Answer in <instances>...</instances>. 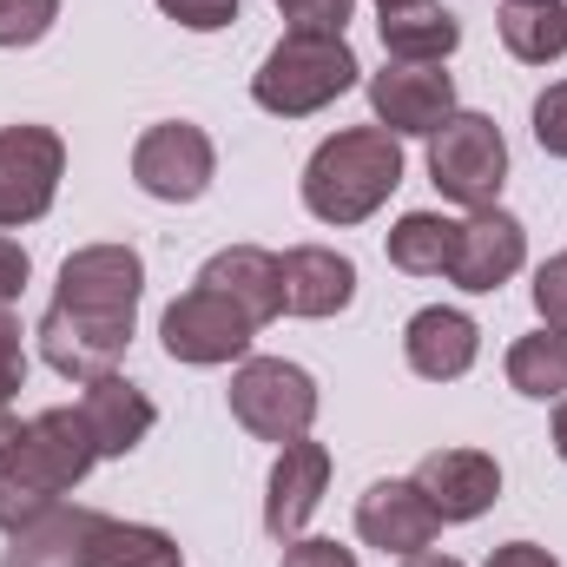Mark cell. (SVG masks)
Wrapping results in <instances>:
<instances>
[{"instance_id":"1","label":"cell","mask_w":567,"mask_h":567,"mask_svg":"<svg viewBox=\"0 0 567 567\" xmlns=\"http://www.w3.org/2000/svg\"><path fill=\"white\" fill-rule=\"evenodd\" d=\"M93 462H100V449H93V429L80 416V403L13 423V435L0 442V528L13 535L20 522L60 508L93 475Z\"/></svg>"},{"instance_id":"2","label":"cell","mask_w":567,"mask_h":567,"mask_svg":"<svg viewBox=\"0 0 567 567\" xmlns=\"http://www.w3.org/2000/svg\"><path fill=\"white\" fill-rule=\"evenodd\" d=\"M403 185V140L383 126H350L310 152L303 165V212L317 225H363L390 205V192Z\"/></svg>"},{"instance_id":"3","label":"cell","mask_w":567,"mask_h":567,"mask_svg":"<svg viewBox=\"0 0 567 567\" xmlns=\"http://www.w3.org/2000/svg\"><path fill=\"white\" fill-rule=\"evenodd\" d=\"M357 53L343 33H284L265 53V66L251 73V100L278 120H310L330 100H343L357 86Z\"/></svg>"},{"instance_id":"4","label":"cell","mask_w":567,"mask_h":567,"mask_svg":"<svg viewBox=\"0 0 567 567\" xmlns=\"http://www.w3.org/2000/svg\"><path fill=\"white\" fill-rule=\"evenodd\" d=\"M429 185L468 212L495 205L508 185V140L488 113H449L429 133Z\"/></svg>"},{"instance_id":"5","label":"cell","mask_w":567,"mask_h":567,"mask_svg":"<svg viewBox=\"0 0 567 567\" xmlns=\"http://www.w3.org/2000/svg\"><path fill=\"white\" fill-rule=\"evenodd\" d=\"M231 416L251 429L258 442H297L317 423V383L303 363H284V357H245L231 370Z\"/></svg>"},{"instance_id":"6","label":"cell","mask_w":567,"mask_h":567,"mask_svg":"<svg viewBox=\"0 0 567 567\" xmlns=\"http://www.w3.org/2000/svg\"><path fill=\"white\" fill-rule=\"evenodd\" d=\"M158 337H165V357H172V363L212 370V363H245V357H251V337H258V323H251V317H245L231 297H218V290L192 284V290H185V297L165 310Z\"/></svg>"},{"instance_id":"7","label":"cell","mask_w":567,"mask_h":567,"mask_svg":"<svg viewBox=\"0 0 567 567\" xmlns=\"http://www.w3.org/2000/svg\"><path fill=\"white\" fill-rule=\"evenodd\" d=\"M133 178H140L145 198H158V205H192V198H205L212 178H218L212 133L192 126V120H165V126L140 133V145H133Z\"/></svg>"},{"instance_id":"8","label":"cell","mask_w":567,"mask_h":567,"mask_svg":"<svg viewBox=\"0 0 567 567\" xmlns=\"http://www.w3.org/2000/svg\"><path fill=\"white\" fill-rule=\"evenodd\" d=\"M66 172V145L53 126H0V231L53 212Z\"/></svg>"},{"instance_id":"9","label":"cell","mask_w":567,"mask_h":567,"mask_svg":"<svg viewBox=\"0 0 567 567\" xmlns=\"http://www.w3.org/2000/svg\"><path fill=\"white\" fill-rule=\"evenodd\" d=\"M40 357L73 377V383H93V377H113L126 343H133V317H93V310H73V303H47L40 317Z\"/></svg>"},{"instance_id":"10","label":"cell","mask_w":567,"mask_h":567,"mask_svg":"<svg viewBox=\"0 0 567 567\" xmlns=\"http://www.w3.org/2000/svg\"><path fill=\"white\" fill-rule=\"evenodd\" d=\"M370 113L396 140H429L455 113V80L423 60H390L383 73H370Z\"/></svg>"},{"instance_id":"11","label":"cell","mask_w":567,"mask_h":567,"mask_svg":"<svg viewBox=\"0 0 567 567\" xmlns=\"http://www.w3.org/2000/svg\"><path fill=\"white\" fill-rule=\"evenodd\" d=\"M140 297H145V258L133 245H86L60 265V290L53 303L93 310V317H133L140 323Z\"/></svg>"},{"instance_id":"12","label":"cell","mask_w":567,"mask_h":567,"mask_svg":"<svg viewBox=\"0 0 567 567\" xmlns=\"http://www.w3.org/2000/svg\"><path fill=\"white\" fill-rule=\"evenodd\" d=\"M522 265H528V231H522L515 212L482 205V212L462 218V231H455V265H449V284H455V290L488 297V290H502V284L515 278Z\"/></svg>"},{"instance_id":"13","label":"cell","mask_w":567,"mask_h":567,"mask_svg":"<svg viewBox=\"0 0 567 567\" xmlns=\"http://www.w3.org/2000/svg\"><path fill=\"white\" fill-rule=\"evenodd\" d=\"M357 535H363V548L403 561V555H423L442 535V515L429 508V495L416 482H370L363 502H357Z\"/></svg>"},{"instance_id":"14","label":"cell","mask_w":567,"mask_h":567,"mask_svg":"<svg viewBox=\"0 0 567 567\" xmlns=\"http://www.w3.org/2000/svg\"><path fill=\"white\" fill-rule=\"evenodd\" d=\"M410 482L429 495V508H435L442 522H475V515H488L495 495H502V468H495V455H482V449H429Z\"/></svg>"},{"instance_id":"15","label":"cell","mask_w":567,"mask_h":567,"mask_svg":"<svg viewBox=\"0 0 567 567\" xmlns=\"http://www.w3.org/2000/svg\"><path fill=\"white\" fill-rule=\"evenodd\" d=\"M323 488H330V449L310 442V435L284 442L278 462H271V488H265V535H271V542L303 535V522L317 515Z\"/></svg>"},{"instance_id":"16","label":"cell","mask_w":567,"mask_h":567,"mask_svg":"<svg viewBox=\"0 0 567 567\" xmlns=\"http://www.w3.org/2000/svg\"><path fill=\"white\" fill-rule=\"evenodd\" d=\"M403 357H410V370H416L423 383H455V377L475 370V357H482V330H475L468 310L429 303V310L410 317V330H403Z\"/></svg>"},{"instance_id":"17","label":"cell","mask_w":567,"mask_h":567,"mask_svg":"<svg viewBox=\"0 0 567 567\" xmlns=\"http://www.w3.org/2000/svg\"><path fill=\"white\" fill-rule=\"evenodd\" d=\"M278 271H284V310L310 317V323L350 310V297H357V265L330 245H290L278 258Z\"/></svg>"},{"instance_id":"18","label":"cell","mask_w":567,"mask_h":567,"mask_svg":"<svg viewBox=\"0 0 567 567\" xmlns=\"http://www.w3.org/2000/svg\"><path fill=\"white\" fill-rule=\"evenodd\" d=\"M93 528H100V508L60 502V508H47V515L20 522V528L7 535V555H0V567H86Z\"/></svg>"},{"instance_id":"19","label":"cell","mask_w":567,"mask_h":567,"mask_svg":"<svg viewBox=\"0 0 567 567\" xmlns=\"http://www.w3.org/2000/svg\"><path fill=\"white\" fill-rule=\"evenodd\" d=\"M198 284L218 290V297H231L258 330L284 310V271H278V258H271L265 245H225L218 258H205Z\"/></svg>"},{"instance_id":"20","label":"cell","mask_w":567,"mask_h":567,"mask_svg":"<svg viewBox=\"0 0 567 567\" xmlns=\"http://www.w3.org/2000/svg\"><path fill=\"white\" fill-rule=\"evenodd\" d=\"M80 416H86V429H93V449H100V455H133L145 435H152V423H158L152 396H145L140 383H126L120 370L86 383Z\"/></svg>"},{"instance_id":"21","label":"cell","mask_w":567,"mask_h":567,"mask_svg":"<svg viewBox=\"0 0 567 567\" xmlns=\"http://www.w3.org/2000/svg\"><path fill=\"white\" fill-rule=\"evenodd\" d=\"M495 27H502V47L522 66H548V60L567 53V7L561 0H502Z\"/></svg>"},{"instance_id":"22","label":"cell","mask_w":567,"mask_h":567,"mask_svg":"<svg viewBox=\"0 0 567 567\" xmlns=\"http://www.w3.org/2000/svg\"><path fill=\"white\" fill-rule=\"evenodd\" d=\"M462 47V20L449 7H403V13H383V53L390 60H423V66H442L449 53Z\"/></svg>"},{"instance_id":"23","label":"cell","mask_w":567,"mask_h":567,"mask_svg":"<svg viewBox=\"0 0 567 567\" xmlns=\"http://www.w3.org/2000/svg\"><path fill=\"white\" fill-rule=\"evenodd\" d=\"M455 218H442V212H403L396 225H390V265L396 271H410V278H449V265H455Z\"/></svg>"},{"instance_id":"24","label":"cell","mask_w":567,"mask_h":567,"mask_svg":"<svg viewBox=\"0 0 567 567\" xmlns=\"http://www.w3.org/2000/svg\"><path fill=\"white\" fill-rule=\"evenodd\" d=\"M508 390L535 396V403H561L567 396V330L542 323V330L508 343Z\"/></svg>"},{"instance_id":"25","label":"cell","mask_w":567,"mask_h":567,"mask_svg":"<svg viewBox=\"0 0 567 567\" xmlns=\"http://www.w3.org/2000/svg\"><path fill=\"white\" fill-rule=\"evenodd\" d=\"M86 567H178V542L165 528H145V522H113L100 515L93 528V548Z\"/></svg>"},{"instance_id":"26","label":"cell","mask_w":567,"mask_h":567,"mask_svg":"<svg viewBox=\"0 0 567 567\" xmlns=\"http://www.w3.org/2000/svg\"><path fill=\"white\" fill-rule=\"evenodd\" d=\"M60 20V0H0V47H33Z\"/></svg>"},{"instance_id":"27","label":"cell","mask_w":567,"mask_h":567,"mask_svg":"<svg viewBox=\"0 0 567 567\" xmlns=\"http://www.w3.org/2000/svg\"><path fill=\"white\" fill-rule=\"evenodd\" d=\"M357 0H278V13L290 20V33H343Z\"/></svg>"},{"instance_id":"28","label":"cell","mask_w":567,"mask_h":567,"mask_svg":"<svg viewBox=\"0 0 567 567\" xmlns=\"http://www.w3.org/2000/svg\"><path fill=\"white\" fill-rule=\"evenodd\" d=\"M535 145L548 158H567V80H555L542 100H535Z\"/></svg>"},{"instance_id":"29","label":"cell","mask_w":567,"mask_h":567,"mask_svg":"<svg viewBox=\"0 0 567 567\" xmlns=\"http://www.w3.org/2000/svg\"><path fill=\"white\" fill-rule=\"evenodd\" d=\"M165 20H178L185 33H218L238 20V0H158Z\"/></svg>"},{"instance_id":"30","label":"cell","mask_w":567,"mask_h":567,"mask_svg":"<svg viewBox=\"0 0 567 567\" xmlns=\"http://www.w3.org/2000/svg\"><path fill=\"white\" fill-rule=\"evenodd\" d=\"M13 390H27V330H20V317L0 303V403H7Z\"/></svg>"},{"instance_id":"31","label":"cell","mask_w":567,"mask_h":567,"mask_svg":"<svg viewBox=\"0 0 567 567\" xmlns=\"http://www.w3.org/2000/svg\"><path fill=\"white\" fill-rule=\"evenodd\" d=\"M535 310H542V323L567 330V251L535 271Z\"/></svg>"},{"instance_id":"32","label":"cell","mask_w":567,"mask_h":567,"mask_svg":"<svg viewBox=\"0 0 567 567\" xmlns=\"http://www.w3.org/2000/svg\"><path fill=\"white\" fill-rule=\"evenodd\" d=\"M278 567H357V555L337 548V542H317V535H290Z\"/></svg>"},{"instance_id":"33","label":"cell","mask_w":567,"mask_h":567,"mask_svg":"<svg viewBox=\"0 0 567 567\" xmlns=\"http://www.w3.org/2000/svg\"><path fill=\"white\" fill-rule=\"evenodd\" d=\"M27 278H33V258H27L13 238H0V303H13V297L27 290Z\"/></svg>"},{"instance_id":"34","label":"cell","mask_w":567,"mask_h":567,"mask_svg":"<svg viewBox=\"0 0 567 567\" xmlns=\"http://www.w3.org/2000/svg\"><path fill=\"white\" fill-rule=\"evenodd\" d=\"M488 567H561L548 548H535V542H508V548H495Z\"/></svg>"},{"instance_id":"35","label":"cell","mask_w":567,"mask_h":567,"mask_svg":"<svg viewBox=\"0 0 567 567\" xmlns=\"http://www.w3.org/2000/svg\"><path fill=\"white\" fill-rule=\"evenodd\" d=\"M555 455H561V462H567V396H561V403H555Z\"/></svg>"},{"instance_id":"36","label":"cell","mask_w":567,"mask_h":567,"mask_svg":"<svg viewBox=\"0 0 567 567\" xmlns=\"http://www.w3.org/2000/svg\"><path fill=\"white\" fill-rule=\"evenodd\" d=\"M403 567H462V561H449V555H429V548H423V555H403Z\"/></svg>"},{"instance_id":"37","label":"cell","mask_w":567,"mask_h":567,"mask_svg":"<svg viewBox=\"0 0 567 567\" xmlns=\"http://www.w3.org/2000/svg\"><path fill=\"white\" fill-rule=\"evenodd\" d=\"M403 7H423V0H377V13H403Z\"/></svg>"},{"instance_id":"38","label":"cell","mask_w":567,"mask_h":567,"mask_svg":"<svg viewBox=\"0 0 567 567\" xmlns=\"http://www.w3.org/2000/svg\"><path fill=\"white\" fill-rule=\"evenodd\" d=\"M7 435H13V416H7V403H0V442H7Z\"/></svg>"}]
</instances>
